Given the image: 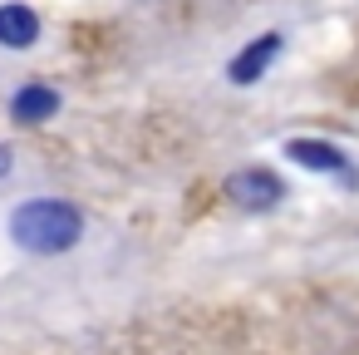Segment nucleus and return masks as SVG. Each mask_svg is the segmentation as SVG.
I'll use <instances>...</instances> for the list:
<instances>
[{"mask_svg": "<svg viewBox=\"0 0 359 355\" xmlns=\"http://www.w3.org/2000/svg\"><path fill=\"white\" fill-rule=\"evenodd\" d=\"M11 168H15V148L0 143V178H11Z\"/></svg>", "mask_w": 359, "mask_h": 355, "instance_id": "nucleus-7", "label": "nucleus"}, {"mask_svg": "<svg viewBox=\"0 0 359 355\" xmlns=\"http://www.w3.org/2000/svg\"><path fill=\"white\" fill-rule=\"evenodd\" d=\"M6 232H11V242H15L20 252L60 257V252L79 247V237H84V212H79L74 202H65V198H30V202H20V207L11 212Z\"/></svg>", "mask_w": 359, "mask_h": 355, "instance_id": "nucleus-1", "label": "nucleus"}, {"mask_svg": "<svg viewBox=\"0 0 359 355\" xmlns=\"http://www.w3.org/2000/svg\"><path fill=\"white\" fill-rule=\"evenodd\" d=\"M226 198L241 207V212H271L280 198H285V183L271 173V168H236L226 178Z\"/></svg>", "mask_w": 359, "mask_h": 355, "instance_id": "nucleus-3", "label": "nucleus"}, {"mask_svg": "<svg viewBox=\"0 0 359 355\" xmlns=\"http://www.w3.org/2000/svg\"><path fill=\"white\" fill-rule=\"evenodd\" d=\"M35 40H40V15L30 6H20V0L0 6V45L6 50H30Z\"/></svg>", "mask_w": 359, "mask_h": 355, "instance_id": "nucleus-6", "label": "nucleus"}, {"mask_svg": "<svg viewBox=\"0 0 359 355\" xmlns=\"http://www.w3.org/2000/svg\"><path fill=\"white\" fill-rule=\"evenodd\" d=\"M280 153L305 173H325V178H339L344 188H359V173H354L349 153L339 143H330V138H285Z\"/></svg>", "mask_w": 359, "mask_h": 355, "instance_id": "nucleus-2", "label": "nucleus"}, {"mask_svg": "<svg viewBox=\"0 0 359 355\" xmlns=\"http://www.w3.org/2000/svg\"><path fill=\"white\" fill-rule=\"evenodd\" d=\"M60 109H65V94H60L55 84H45V79H30V84H20V89L11 94V119L25 124V129L50 124Z\"/></svg>", "mask_w": 359, "mask_h": 355, "instance_id": "nucleus-5", "label": "nucleus"}, {"mask_svg": "<svg viewBox=\"0 0 359 355\" xmlns=\"http://www.w3.org/2000/svg\"><path fill=\"white\" fill-rule=\"evenodd\" d=\"M280 50H285V35L280 30H266V35H256L246 50H236L231 60H226V79L236 84V89H251L276 60H280Z\"/></svg>", "mask_w": 359, "mask_h": 355, "instance_id": "nucleus-4", "label": "nucleus"}]
</instances>
